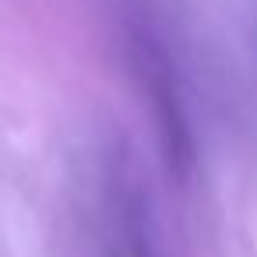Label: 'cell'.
<instances>
[{
    "mask_svg": "<svg viewBox=\"0 0 257 257\" xmlns=\"http://www.w3.org/2000/svg\"><path fill=\"white\" fill-rule=\"evenodd\" d=\"M134 57L141 64V81L152 92V109L159 116V131H162V141H166V155H169V162L176 169H187L190 166V131H187L183 106L176 99V85L169 81V64H166L162 50L152 46L148 39L138 43Z\"/></svg>",
    "mask_w": 257,
    "mask_h": 257,
    "instance_id": "6da1fadb",
    "label": "cell"
}]
</instances>
